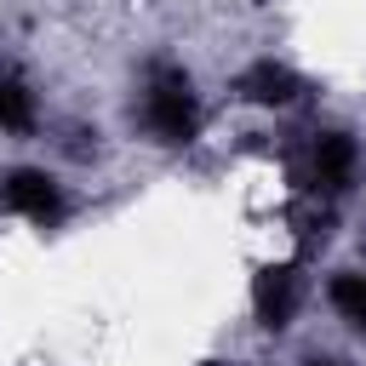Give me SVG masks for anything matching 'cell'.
Segmentation results:
<instances>
[{"label":"cell","mask_w":366,"mask_h":366,"mask_svg":"<svg viewBox=\"0 0 366 366\" xmlns=\"http://www.w3.org/2000/svg\"><path fill=\"white\" fill-rule=\"evenodd\" d=\"M143 132L154 143H166V149L194 143V132H200V97H194V80L177 63H154L149 69V86H143Z\"/></svg>","instance_id":"cell-1"},{"label":"cell","mask_w":366,"mask_h":366,"mask_svg":"<svg viewBox=\"0 0 366 366\" xmlns=\"http://www.w3.org/2000/svg\"><path fill=\"white\" fill-rule=\"evenodd\" d=\"M0 206L29 217V223H57L63 217V183L40 166H11L0 177Z\"/></svg>","instance_id":"cell-2"},{"label":"cell","mask_w":366,"mask_h":366,"mask_svg":"<svg viewBox=\"0 0 366 366\" xmlns=\"http://www.w3.org/2000/svg\"><path fill=\"white\" fill-rule=\"evenodd\" d=\"M355 166H360V149L349 132H320L309 143V189L320 194H343L355 183Z\"/></svg>","instance_id":"cell-3"},{"label":"cell","mask_w":366,"mask_h":366,"mask_svg":"<svg viewBox=\"0 0 366 366\" xmlns=\"http://www.w3.org/2000/svg\"><path fill=\"white\" fill-rule=\"evenodd\" d=\"M252 303H257V326L280 332V326L292 320V303H297V280H292V269H263L257 286H252Z\"/></svg>","instance_id":"cell-4"},{"label":"cell","mask_w":366,"mask_h":366,"mask_svg":"<svg viewBox=\"0 0 366 366\" xmlns=\"http://www.w3.org/2000/svg\"><path fill=\"white\" fill-rule=\"evenodd\" d=\"M303 86H297V74L292 69H280V63H257V69H246L240 74V97L246 103H257V109H280V103H292Z\"/></svg>","instance_id":"cell-5"},{"label":"cell","mask_w":366,"mask_h":366,"mask_svg":"<svg viewBox=\"0 0 366 366\" xmlns=\"http://www.w3.org/2000/svg\"><path fill=\"white\" fill-rule=\"evenodd\" d=\"M34 120H40L34 92H29L11 69H0V132H34Z\"/></svg>","instance_id":"cell-6"},{"label":"cell","mask_w":366,"mask_h":366,"mask_svg":"<svg viewBox=\"0 0 366 366\" xmlns=\"http://www.w3.org/2000/svg\"><path fill=\"white\" fill-rule=\"evenodd\" d=\"M332 309H337V320H343L355 337H366V269L332 274Z\"/></svg>","instance_id":"cell-7"},{"label":"cell","mask_w":366,"mask_h":366,"mask_svg":"<svg viewBox=\"0 0 366 366\" xmlns=\"http://www.w3.org/2000/svg\"><path fill=\"white\" fill-rule=\"evenodd\" d=\"M303 366H349V360H337V355H309Z\"/></svg>","instance_id":"cell-8"}]
</instances>
